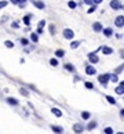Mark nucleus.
Returning <instances> with one entry per match:
<instances>
[{"instance_id": "obj_1", "label": "nucleus", "mask_w": 124, "mask_h": 134, "mask_svg": "<svg viewBox=\"0 0 124 134\" xmlns=\"http://www.w3.org/2000/svg\"><path fill=\"white\" fill-rule=\"evenodd\" d=\"M98 82L101 83L103 87H106L108 83L110 82V73H101V75L98 76Z\"/></svg>"}, {"instance_id": "obj_2", "label": "nucleus", "mask_w": 124, "mask_h": 134, "mask_svg": "<svg viewBox=\"0 0 124 134\" xmlns=\"http://www.w3.org/2000/svg\"><path fill=\"white\" fill-rule=\"evenodd\" d=\"M97 51H92V53H88V61H90V64H92V65H95V64L99 62V57L97 55Z\"/></svg>"}, {"instance_id": "obj_3", "label": "nucleus", "mask_w": 124, "mask_h": 134, "mask_svg": "<svg viewBox=\"0 0 124 134\" xmlns=\"http://www.w3.org/2000/svg\"><path fill=\"white\" fill-rule=\"evenodd\" d=\"M62 36L66 39V40H72V39L74 37V32L72 31V29H69V28H65L62 31Z\"/></svg>"}, {"instance_id": "obj_4", "label": "nucleus", "mask_w": 124, "mask_h": 134, "mask_svg": "<svg viewBox=\"0 0 124 134\" xmlns=\"http://www.w3.org/2000/svg\"><path fill=\"white\" fill-rule=\"evenodd\" d=\"M84 72L87 73L88 76H94V75H97V69H95V66L92 65V64H90V65H86V68H84Z\"/></svg>"}, {"instance_id": "obj_5", "label": "nucleus", "mask_w": 124, "mask_h": 134, "mask_svg": "<svg viewBox=\"0 0 124 134\" xmlns=\"http://www.w3.org/2000/svg\"><path fill=\"white\" fill-rule=\"evenodd\" d=\"M110 8L117 11V10L123 8V4L120 3V0H110Z\"/></svg>"}, {"instance_id": "obj_6", "label": "nucleus", "mask_w": 124, "mask_h": 134, "mask_svg": "<svg viewBox=\"0 0 124 134\" xmlns=\"http://www.w3.org/2000/svg\"><path fill=\"white\" fill-rule=\"evenodd\" d=\"M72 129H73V133H76V134H81L84 131V126L81 123H74Z\"/></svg>"}, {"instance_id": "obj_7", "label": "nucleus", "mask_w": 124, "mask_h": 134, "mask_svg": "<svg viewBox=\"0 0 124 134\" xmlns=\"http://www.w3.org/2000/svg\"><path fill=\"white\" fill-rule=\"evenodd\" d=\"M115 25L117 28H123L124 26V15H117L115 18Z\"/></svg>"}, {"instance_id": "obj_8", "label": "nucleus", "mask_w": 124, "mask_h": 134, "mask_svg": "<svg viewBox=\"0 0 124 134\" xmlns=\"http://www.w3.org/2000/svg\"><path fill=\"white\" fill-rule=\"evenodd\" d=\"M63 69L68 71V72H70V73L76 72V68H74V65H73V64H70V62H65V64H63Z\"/></svg>"}, {"instance_id": "obj_9", "label": "nucleus", "mask_w": 124, "mask_h": 134, "mask_svg": "<svg viewBox=\"0 0 124 134\" xmlns=\"http://www.w3.org/2000/svg\"><path fill=\"white\" fill-rule=\"evenodd\" d=\"M6 101H7L8 105H11V107H18L19 105V101L15 97H8V98H6Z\"/></svg>"}, {"instance_id": "obj_10", "label": "nucleus", "mask_w": 124, "mask_h": 134, "mask_svg": "<svg viewBox=\"0 0 124 134\" xmlns=\"http://www.w3.org/2000/svg\"><path fill=\"white\" fill-rule=\"evenodd\" d=\"M98 127V122L97 120H90L87 123V126H86V129L88 131H91V130H95V129Z\"/></svg>"}, {"instance_id": "obj_11", "label": "nucleus", "mask_w": 124, "mask_h": 134, "mask_svg": "<svg viewBox=\"0 0 124 134\" xmlns=\"http://www.w3.org/2000/svg\"><path fill=\"white\" fill-rule=\"evenodd\" d=\"M32 3H33V6L36 8H39V10H44V8H46V4H44L42 0H32Z\"/></svg>"}, {"instance_id": "obj_12", "label": "nucleus", "mask_w": 124, "mask_h": 134, "mask_svg": "<svg viewBox=\"0 0 124 134\" xmlns=\"http://www.w3.org/2000/svg\"><path fill=\"white\" fill-rule=\"evenodd\" d=\"M92 31H94V32H97V33L102 32V31H103L102 24H101V22H94V24H92Z\"/></svg>"}, {"instance_id": "obj_13", "label": "nucleus", "mask_w": 124, "mask_h": 134, "mask_svg": "<svg viewBox=\"0 0 124 134\" xmlns=\"http://www.w3.org/2000/svg\"><path fill=\"white\" fill-rule=\"evenodd\" d=\"M102 33H103V36H105V37H112L115 32H113V29H112L110 26H109V28H103Z\"/></svg>"}, {"instance_id": "obj_14", "label": "nucleus", "mask_w": 124, "mask_h": 134, "mask_svg": "<svg viewBox=\"0 0 124 134\" xmlns=\"http://www.w3.org/2000/svg\"><path fill=\"white\" fill-rule=\"evenodd\" d=\"M113 53H115V51H113L112 47H109V46H103L102 47V54H103V55H112Z\"/></svg>"}, {"instance_id": "obj_15", "label": "nucleus", "mask_w": 124, "mask_h": 134, "mask_svg": "<svg viewBox=\"0 0 124 134\" xmlns=\"http://www.w3.org/2000/svg\"><path fill=\"white\" fill-rule=\"evenodd\" d=\"M80 118L83 119L84 122H88L91 119V113L88 112V111H81V113H80Z\"/></svg>"}, {"instance_id": "obj_16", "label": "nucleus", "mask_w": 124, "mask_h": 134, "mask_svg": "<svg viewBox=\"0 0 124 134\" xmlns=\"http://www.w3.org/2000/svg\"><path fill=\"white\" fill-rule=\"evenodd\" d=\"M51 130L55 134H63V127L57 126V125H51Z\"/></svg>"}, {"instance_id": "obj_17", "label": "nucleus", "mask_w": 124, "mask_h": 134, "mask_svg": "<svg viewBox=\"0 0 124 134\" xmlns=\"http://www.w3.org/2000/svg\"><path fill=\"white\" fill-rule=\"evenodd\" d=\"M51 113L57 118H62V111L59 108H51Z\"/></svg>"}, {"instance_id": "obj_18", "label": "nucleus", "mask_w": 124, "mask_h": 134, "mask_svg": "<svg viewBox=\"0 0 124 134\" xmlns=\"http://www.w3.org/2000/svg\"><path fill=\"white\" fill-rule=\"evenodd\" d=\"M31 19H32V14H28V15H25V17L22 18V22H23L26 26H29V25H31Z\"/></svg>"}, {"instance_id": "obj_19", "label": "nucleus", "mask_w": 124, "mask_h": 134, "mask_svg": "<svg viewBox=\"0 0 124 134\" xmlns=\"http://www.w3.org/2000/svg\"><path fill=\"white\" fill-rule=\"evenodd\" d=\"M115 93L119 94V96H124V86L123 84H119V86L115 88Z\"/></svg>"}, {"instance_id": "obj_20", "label": "nucleus", "mask_w": 124, "mask_h": 134, "mask_svg": "<svg viewBox=\"0 0 124 134\" xmlns=\"http://www.w3.org/2000/svg\"><path fill=\"white\" fill-rule=\"evenodd\" d=\"M110 82H112V83H119V82H120V79H119L117 73H115V72L110 73Z\"/></svg>"}, {"instance_id": "obj_21", "label": "nucleus", "mask_w": 124, "mask_h": 134, "mask_svg": "<svg viewBox=\"0 0 124 134\" xmlns=\"http://www.w3.org/2000/svg\"><path fill=\"white\" fill-rule=\"evenodd\" d=\"M31 40H32L33 43H37V42H39V33H37V32H32V33H31Z\"/></svg>"}, {"instance_id": "obj_22", "label": "nucleus", "mask_w": 124, "mask_h": 134, "mask_svg": "<svg viewBox=\"0 0 124 134\" xmlns=\"http://www.w3.org/2000/svg\"><path fill=\"white\" fill-rule=\"evenodd\" d=\"M105 98H106V101L109 104H112V105H116L117 104V101L115 100V97H112V96H105Z\"/></svg>"}, {"instance_id": "obj_23", "label": "nucleus", "mask_w": 124, "mask_h": 134, "mask_svg": "<svg viewBox=\"0 0 124 134\" xmlns=\"http://www.w3.org/2000/svg\"><path fill=\"white\" fill-rule=\"evenodd\" d=\"M50 65H51V66H54V68H57V66L59 65V61H58V58L55 57V58H51V59H50Z\"/></svg>"}, {"instance_id": "obj_24", "label": "nucleus", "mask_w": 124, "mask_h": 134, "mask_svg": "<svg viewBox=\"0 0 124 134\" xmlns=\"http://www.w3.org/2000/svg\"><path fill=\"white\" fill-rule=\"evenodd\" d=\"M63 55H65V51H63L62 48H58V50H55V57H57V58H62Z\"/></svg>"}, {"instance_id": "obj_25", "label": "nucleus", "mask_w": 124, "mask_h": 134, "mask_svg": "<svg viewBox=\"0 0 124 134\" xmlns=\"http://www.w3.org/2000/svg\"><path fill=\"white\" fill-rule=\"evenodd\" d=\"M68 7L70 8V10H74V8L77 7V3L74 2V0H69V2H68Z\"/></svg>"}, {"instance_id": "obj_26", "label": "nucleus", "mask_w": 124, "mask_h": 134, "mask_svg": "<svg viewBox=\"0 0 124 134\" xmlns=\"http://www.w3.org/2000/svg\"><path fill=\"white\" fill-rule=\"evenodd\" d=\"M121 72H124V62L121 64V65H119V66L115 69V73H117V75H120Z\"/></svg>"}, {"instance_id": "obj_27", "label": "nucleus", "mask_w": 124, "mask_h": 134, "mask_svg": "<svg viewBox=\"0 0 124 134\" xmlns=\"http://www.w3.org/2000/svg\"><path fill=\"white\" fill-rule=\"evenodd\" d=\"M84 87L86 88H88V90H94V84H92V82H84Z\"/></svg>"}, {"instance_id": "obj_28", "label": "nucleus", "mask_w": 124, "mask_h": 134, "mask_svg": "<svg viewBox=\"0 0 124 134\" xmlns=\"http://www.w3.org/2000/svg\"><path fill=\"white\" fill-rule=\"evenodd\" d=\"M19 94H21V96H23V97H29V91L26 90V88H23V87L19 88Z\"/></svg>"}, {"instance_id": "obj_29", "label": "nucleus", "mask_w": 124, "mask_h": 134, "mask_svg": "<svg viewBox=\"0 0 124 134\" xmlns=\"http://www.w3.org/2000/svg\"><path fill=\"white\" fill-rule=\"evenodd\" d=\"M79 46H80V42H76V40H73L72 43H70V48H72V50H74V48H77Z\"/></svg>"}, {"instance_id": "obj_30", "label": "nucleus", "mask_w": 124, "mask_h": 134, "mask_svg": "<svg viewBox=\"0 0 124 134\" xmlns=\"http://www.w3.org/2000/svg\"><path fill=\"white\" fill-rule=\"evenodd\" d=\"M19 42H21V44H22L23 47H26L28 44H29V40H28L26 37H21V39H19Z\"/></svg>"}, {"instance_id": "obj_31", "label": "nucleus", "mask_w": 124, "mask_h": 134, "mask_svg": "<svg viewBox=\"0 0 124 134\" xmlns=\"http://www.w3.org/2000/svg\"><path fill=\"white\" fill-rule=\"evenodd\" d=\"M103 134H115V131H113L112 127H105L103 129Z\"/></svg>"}, {"instance_id": "obj_32", "label": "nucleus", "mask_w": 124, "mask_h": 134, "mask_svg": "<svg viewBox=\"0 0 124 134\" xmlns=\"http://www.w3.org/2000/svg\"><path fill=\"white\" fill-rule=\"evenodd\" d=\"M4 46H6L7 48H13L14 47V43L11 40H6V42H4Z\"/></svg>"}, {"instance_id": "obj_33", "label": "nucleus", "mask_w": 124, "mask_h": 134, "mask_svg": "<svg viewBox=\"0 0 124 134\" xmlns=\"http://www.w3.org/2000/svg\"><path fill=\"white\" fill-rule=\"evenodd\" d=\"M95 8H97V4H92V6H90V8H88V14H92L94 11H95Z\"/></svg>"}, {"instance_id": "obj_34", "label": "nucleus", "mask_w": 124, "mask_h": 134, "mask_svg": "<svg viewBox=\"0 0 124 134\" xmlns=\"http://www.w3.org/2000/svg\"><path fill=\"white\" fill-rule=\"evenodd\" d=\"M7 4H8V2H7V0H2V2H0V10H2V8H4V7L7 6Z\"/></svg>"}, {"instance_id": "obj_35", "label": "nucleus", "mask_w": 124, "mask_h": 134, "mask_svg": "<svg viewBox=\"0 0 124 134\" xmlns=\"http://www.w3.org/2000/svg\"><path fill=\"white\" fill-rule=\"evenodd\" d=\"M50 35H52V36H54V35H55V26H54V25H50Z\"/></svg>"}, {"instance_id": "obj_36", "label": "nucleus", "mask_w": 124, "mask_h": 134, "mask_svg": "<svg viewBox=\"0 0 124 134\" xmlns=\"http://www.w3.org/2000/svg\"><path fill=\"white\" fill-rule=\"evenodd\" d=\"M83 3L87 4V6H92V4H95V3H94V0H83Z\"/></svg>"}, {"instance_id": "obj_37", "label": "nucleus", "mask_w": 124, "mask_h": 134, "mask_svg": "<svg viewBox=\"0 0 124 134\" xmlns=\"http://www.w3.org/2000/svg\"><path fill=\"white\" fill-rule=\"evenodd\" d=\"M37 26H39V28H44V26H46V21H44V19H42V21H39Z\"/></svg>"}, {"instance_id": "obj_38", "label": "nucleus", "mask_w": 124, "mask_h": 134, "mask_svg": "<svg viewBox=\"0 0 124 134\" xmlns=\"http://www.w3.org/2000/svg\"><path fill=\"white\" fill-rule=\"evenodd\" d=\"M80 80H81V77L79 76V75H74V76H73V82H74V83H76V82H80Z\"/></svg>"}, {"instance_id": "obj_39", "label": "nucleus", "mask_w": 124, "mask_h": 134, "mask_svg": "<svg viewBox=\"0 0 124 134\" xmlns=\"http://www.w3.org/2000/svg\"><path fill=\"white\" fill-rule=\"evenodd\" d=\"M11 26H13L14 29H18V28H19V24H18L17 21H14V22L11 24Z\"/></svg>"}, {"instance_id": "obj_40", "label": "nucleus", "mask_w": 124, "mask_h": 134, "mask_svg": "<svg viewBox=\"0 0 124 134\" xmlns=\"http://www.w3.org/2000/svg\"><path fill=\"white\" fill-rule=\"evenodd\" d=\"M36 32H37L39 35H43V32H44V29H43V28H39V26H37V29H36Z\"/></svg>"}, {"instance_id": "obj_41", "label": "nucleus", "mask_w": 124, "mask_h": 134, "mask_svg": "<svg viewBox=\"0 0 124 134\" xmlns=\"http://www.w3.org/2000/svg\"><path fill=\"white\" fill-rule=\"evenodd\" d=\"M119 54H120V57H121V58L124 59V48H121V50L119 51Z\"/></svg>"}, {"instance_id": "obj_42", "label": "nucleus", "mask_w": 124, "mask_h": 134, "mask_svg": "<svg viewBox=\"0 0 124 134\" xmlns=\"http://www.w3.org/2000/svg\"><path fill=\"white\" fill-rule=\"evenodd\" d=\"M102 2H103V0H94V3H95V4H97V6H98V4H101Z\"/></svg>"}, {"instance_id": "obj_43", "label": "nucleus", "mask_w": 124, "mask_h": 134, "mask_svg": "<svg viewBox=\"0 0 124 134\" xmlns=\"http://www.w3.org/2000/svg\"><path fill=\"white\" fill-rule=\"evenodd\" d=\"M120 116H121V118H124V108H121V109H120Z\"/></svg>"}, {"instance_id": "obj_44", "label": "nucleus", "mask_w": 124, "mask_h": 134, "mask_svg": "<svg viewBox=\"0 0 124 134\" xmlns=\"http://www.w3.org/2000/svg\"><path fill=\"white\" fill-rule=\"evenodd\" d=\"M11 2H13L14 4H19V0H11Z\"/></svg>"}, {"instance_id": "obj_45", "label": "nucleus", "mask_w": 124, "mask_h": 134, "mask_svg": "<svg viewBox=\"0 0 124 134\" xmlns=\"http://www.w3.org/2000/svg\"><path fill=\"white\" fill-rule=\"evenodd\" d=\"M26 2H28V0H19V4H21V3H22V4H25Z\"/></svg>"}, {"instance_id": "obj_46", "label": "nucleus", "mask_w": 124, "mask_h": 134, "mask_svg": "<svg viewBox=\"0 0 124 134\" xmlns=\"http://www.w3.org/2000/svg\"><path fill=\"white\" fill-rule=\"evenodd\" d=\"M115 134H124L123 131H117V133H115Z\"/></svg>"}, {"instance_id": "obj_47", "label": "nucleus", "mask_w": 124, "mask_h": 134, "mask_svg": "<svg viewBox=\"0 0 124 134\" xmlns=\"http://www.w3.org/2000/svg\"><path fill=\"white\" fill-rule=\"evenodd\" d=\"M120 84H123V86H124V80H121V83Z\"/></svg>"}, {"instance_id": "obj_48", "label": "nucleus", "mask_w": 124, "mask_h": 134, "mask_svg": "<svg viewBox=\"0 0 124 134\" xmlns=\"http://www.w3.org/2000/svg\"><path fill=\"white\" fill-rule=\"evenodd\" d=\"M123 10H124V6H123Z\"/></svg>"}]
</instances>
